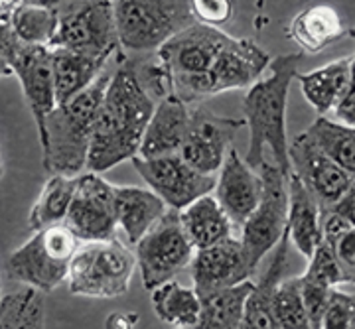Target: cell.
Instances as JSON below:
<instances>
[{
    "label": "cell",
    "instance_id": "obj_11",
    "mask_svg": "<svg viewBox=\"0 0 355 329\" xmlns=\"http://www.w3.org/2000/svg\"><path fill=\"white\" fill-rule=\"evenodd\" d=\"M259 174L265 181V193L239 237L253 272L265 254L279 247L288 227V177L270 162H265Z\"/></svg>",
    "mask_w": 355,
    "mask_h": 329
},
{
    "label": "cell",
    "instance_id": "obj_29",
    "mask_svg": "<svg viewBox=\"0 0 355 329\" xmlns=\"http://www.w3.org/2000/svg\"><path fill=\"white\" fill-rule=\"evenodd\" d=\"M153 308L158 319L172 329H196L202 317L200 294L174 280L153 292Z\"/></svg>",
    "mask_w": 355,
    "mask_h": 329
},
{
    "label": "cell",
    "instance_id": "obj_42",
    "mask_svg": "<svg viewBox=\"0 0 355 329\" xmlns=\"http://www.w3.org/2000/svg\"><path fill=\"white\" fill-rule=\"evenodd\" d=\"M139 323V316L128 312V314H121V312H113L111 316L107 317L105 328L107 329H135V326Z\"/></svg>",
    "mask_w": 355,
    "mask_h": 329
},
{
    "label": "cell",
    "instance_id": "obj_34",
    "mask_svg": "<svg viewBox=\"0 0 355 329\" xmlns=\"http://www.w3.org/2000/svg\"><path fill=\"white\" fill-rule=\"evenodd\" d=\"M302 278L316 282V284H324L328 288H336L342 282L338 258H336V253L328 242L322 241L318 244L312 258L308 260V268L302 274Z\"/></svg>",
    "mask_w": 355,
    "mask_h": 329
},
{
    "label": "cell",
    "instance_id": "obj_12",
    "mask_svg": "<svg viewBox=\"0 0 355 329\" xmlns=\"http://www.w3.org/2000/svg\"><path fill=\"white\" fill-rule=\"evenodd\" d=\"M65 225L83 242L116 239V186L95 172L77 176L76 197Z\"/></svg>",
    "mask_w": 355,
    "mask_h": 329
},
{
    "label": "cell",
    "instance_id": "obj_13",
    "mask_svg": "<svg viewBox=\"0 0 355 329\" xmlns=\"http://www.w3.org/2000/svg\"><path fill=\"white\" fill-rule=\"evenodd\" d=\"M140 177L148 184V188L162 197L170 209H186L200 197L209 195L217 188L216 176H205L193 170L180 154L162 156V158H132L130 160Z\"/></svg>",
    "mask_w": 355,
    "mask_h": 329
},
{
    "label": "cell",
    "instance_id": "obj_3",
    "mask_svg": "<svg viewBox=\"0 0 355 329\" xmlns=\"http://www.w3.org/2000/svg\"><path fill=\"white\" fill-rule=\"evenodd\" d=\"M116 65L119 53L116 64L107 65V69L91 87L71 101L58 105L55 111L48 116L40 144L44 152V168L51 176L77 177L81 176L79 172L87 168L99 109Z\"/></svg>",
    "mask_w": 355,
    "mask_h": 329
},
{
    "label": "cell",
    "instance_id": "obj_2",
    "mask_svg": "<svg viewBox=\"0 0 355 329\" xmlns=\"http://www.w3.org/2000/svg\"><path fill=\"white\" fill-rule=\"evenodd\" d=\"M302 53H286L270 62V75L257 81L243 99L245 121L249 125L251 142L247 164L261 172L265 166V146L275 156V166L284 177L292 176L288 139H286V105L292 81L298 77Z\"/></svg>",
    "mask_w": 355,
    "mask_h": 329
},
{
    "label": "cell",
    "instance_id": "obj_14",
    "mask_svg": "<svg viewBox=\"0 0 355 329\" xmlns=\"http://www.w3.org/2000/svg\"><path fill=\"white\" fill-rule=\"evenodd\" d=\"M243 125H247L245 118H227L198 107L196 111H191L180 156L193 170L205 176H214L217 170L223 168L229 150L233 148L231 142Z\"/></svg>",
    "mask_w": 355,
    "mask_h": 329
},
{
    "label": "cell",
    "instance_id": "obj_17",
    "mask_svg": "<svg viewBox=\"0 0 355 329\" xmlns=\"http://www.w3.org/2000/svg\"><path fill=\"white\" fill-rule=\"evenodd\" d=\"M216 190L217 202L227 213L231 223L243 229L263 199L265 181L263 176L247 164V160L241 158L235 148H231L223 168L219 170Z\"/></svg>",
    "mask_w": 355,
    "mask_h": 329
},
{
    "label": "cell",
    "instance_id": "obj_30",
    "mask_svg": "<svg viewBox=\"0 0 355 329\" xmlns=\"http://www.w3.org/2000/svg\"><path fill=\"white\" fill-rule=\"evenodd\" d=\"M76 191L77 177L51 176L42 188L38 199L30 211L28 229L36 233L42 229L64 225L69 215Z\"/></svg>",
    "mask_w": 355,
    "mask_h": 329
},
{
    "label": "cell",
    "instance_id": "obj_41",
    "mask_svg": "<svg viewBox=\"0 0 355 329\" xmlns=\"http://www.w3.org/2000/svg\"><path fill=\"white\" fill-rule=\"evenodd\" d=\"M331 211L340 213L347 223H352L355 227V179L352 181L349 190L343 193L342 199L331 207Z\"/></svg>",
    "mask_w": 355,
    "mask_h": 329
},
{
    "label": "cell",
    "instance_id": "obj_20",
    "mask_svg": "<svg viewBox=\"0 0 355 329\" xmlns=\"http://www.w3.org/2000/svg\"><path fill=\"white\" fill-rule=\"evenodd\" d=\"M190 116L191 111H188V105L180 101L174 95L156 103V111L142 139L140 158L153 160V158L174 156L182 152Z\"/></svg>",
    "mask_w": 355,
    "mask_h": 329
},
{
    "label": "cell",
    "instance_id": "obj_31",
    "mask_svg": "<svg viewBox=\"0 0 355 329\" xmlns=\"http://www.w3.org/2000/svg\"><path fill=\"white\" fill-rule=\"evenodd\" d=\"M44 292L18 286L2 294L0 329H44Z\"/></svg>",
    "mask_w": 355,
    "mask_h": 329
},
{
    "label": "cell",
    "instance_id": "obj_28",
    "mask_svg": "<svg viewBox=\"0 0 355 329\" xmlns=\"http://www.w3.org/2000/svg\"><path fill=\"white\" fill-rule=\"evenodd\" d=\"M253 280L239 286L200 294L202 317L196 329H243L247 302L254 290Z\"/></svg>",
    "mask_w": 355,
    "mask_h": 329
},
{
    "label": "cell",
    "instance_id": "obj_23",
    "mask_svg": "<svg viewBox=\"0 0 355 329\" xmlns=\"http://www.w3.org/2000/svg\"><path fill=\"white\" fill-rule=\"evenodd\" d=\"M288 235L298 253L308 260L322 242V207L302 181L288 177Z\"/></svg>",
    "mask_w": 355,
    "mask_h": 329
},
{
    "label": "cell",
    "instance_id": "obj_33",
    "mask_svg": "<svg viewBox=\"0 0 355 329\" xmlns=\"http://www.w3.org/2000/svg\"><path fill=\"white\" fill-rule=\"evenodd\" d=\"M272 312L282 329H312L302 302V282L300 276L280 280L272 290Z\"/></svg>",
    "mask_w": 355,
    "mask_h": 329
},
{
    "label": "cell",
    "instance_id": "obj_24",
    "mask_svg": "<svg viewBox=\"0 0 355 329\" xmlns=\"http://www.w3.org/2000/svg\"><path fill=\"white\" fill-rule=\"evenodd\" d=\"M306 101L320 116L334 113L352 89V55L322 65L314 71L298 73Z\"/></svg>",
    "mask_w": 355,
    "mask_h": 329
},
{
    "label": "cell",
    "instance_id": "obj_39",
    "mask_svg": "<svg viewBox=\"0 0 355 329\" xmlns=\"http://www.w3.org/2000/svg\"><path fill=\"white\" fill-rule=\"evenodd\" d=\"M354 227L352 223H347L340 213L336 211H322V241H326L331 249L338 244V241L342 239L343 235Z\"/></svg>",
    "mask_w": 355,
    "mask_h": 329
},
{
    "label": "cell",
    "instance_id": "obj_1",
    "mask_svg": "<svg viewBox=\"0 0 355 329\" xmlns=\"http://www.w3.org/2000/svg\"><path fill=\"white\" fill-rule=\"evenodd\" d=\"M156 105L142 89L125 53L119 51V65L105 93L93 132L89 172H107L140 154L146 127Z\"/></svg>",
    "mask_w": 355,
    "mask_h": 329
},
{
    "label": "cell",
    "instance_id": "obj_10",
    "mask_svg": "<svg viewBox=\"0 0 355 329\" xmlns=\"http://www.w3.org/2000/svg\"><path fill=\"white\" fill-rule=\"evenodd\" d=\"M196 247L191 244L178 209H168L142 241L137 244V263L146 290L154 292L174 280L193 260Z\"/></svg>",
    "mask_w": 355,
    "mask_h": 329
},
{
    "label": "cell",
    "instance_id": "obj_27",
    "mask_svg": "<svg viewBox=\"0 0 355 329\" xmlns=\"http://www.w3.org/2000/svg\"><path fill=\"white\" fill-rule=\"evenodd\" d=\"M180 217H182V225L186 229V235L190 237L196 251L209 249L217 242L233 237L235 225L231 223V219L223 211L219 202L211 195L200 197L198 202L182 209Z\"/></svg>",
    "mask_w": 355,
    "mask_h": 329
},
{
    "label": "cell",
    "instance_id": "obj_36",
    "mask_svg": "<svg viewBox=\"0 0 355 329\" xmlns=\"http://www.w3.org/2000/svg\"><path fill=\"white\" fill-rule=\"evenodd\" d=\"M322 329H355V294L334 288Z\"/></svg>",
    "mask_w": 355,
    "mask_h": 329
},
{
    "label": "cell",
    "instance_id": "obj_6",
    "mask_svg": "<svg viewBox=\"0 0 355 329\" xmlns=\"http://www.w3.org/2000/svg\"><path fill=\"white\" fill-rule=\"evenodd\" d=\"M114 22L123 51L156 53L198 20L188 0H116Z\"/></svg>",
    "mask_w": 355,
    "mask_h": 329
},
{
    "label": "cell",
    "instance_id": "obj_18",
    "mask_svg": "<svg viewBox=\"0 0 355 329\" xmlns=\"http://www.w3.org/2000/svg\"><path fill=\"white\" fill-rule=\"evenodd\" d=\"M0 24L8 26L20 42L51 48L60 32L58 0H22L0 4Z\"/></svg>",
    "mask_w": 355,
    "mask_h": 329
},
{
    "label": "cell",
    "instance_id": "obj_19",
    "mask_svg": "<svg viewBox=\"0 0 355 329\" xmlns=\"http://www.w3.org/2000/svg\"><path fill=\"white\" fill-rule=\"evenodd\" d=\"M270 55L253 39L231 38L211 71L216 95L231 89H251L257 81H261V75L266 67H270Z\"/></svg>",
    "mask_w": 355,
    "mask_h": 329
},
{
    "label": "cell",
    "instance_id": "obj_7",
    "mask_svg": "<svg viewBox=\"0 0 355 329\" xmlns=\"http://www.w3.org/2000/svg\"><path fill=\"white\" fill-rule=\"evenodd\" d=\"M137 268V254L127 244L113 239L85 242L79 247L69 270V292L83 298L113 300L130 290V280Z\"/></svg>",
    "mask_w": 355,
    "mask_h": 329
},
{
    "label": "cell",
    "instance_id": "obj_9",
    "mask_svg": "<svg viewBox=\"0 0 355 329\" xmlns=\"http://www.w3.org/2000/svg\"><path fill=\"white\" fill-rule=\"evenodd\" d=\"M60 32L51 48L79 51L91 57L111 60L121 50L113 2L60 0Z\"/></svg>",
    "mask_w": 355,
    "mask_h": 329
},
{
    "label": "cell",
    "instance_id": "obj_35",
    "mask_svg": "<svg viewBox=\"0 0 355 329\" xmlns=\"http://www.w3.org/2000/svg\"><path fill=\"white\" fill-rule=\"evenodd\" d=\"M300 282H302V302H304L310 326H312V329H322L334 288H328L324 284H316V282L304 280L302 276H300Z\"/></svg>",
    "mask_w": 355,
    "mask_h": 329
},
{
    "label": "cell",
    "instance_id": "obj_43",
    "mask_svg": "<svg viewBox=\"0 0 355 329\" xmlns=\"http://www.w3.org/2000/svg\"><path fill=\"white\" fill-rule=\"evenodd\" d=\"M352 36H354V38H355V32H354V34H352ZM352 89H354V91H355V53H354V55H352Z\"/></svg>",
    "mask_w": 355,
    "mask_h": 329
},
{
    "label": "cell",
    "instance_id": "obj_26",
    "mask_svg": "<svg viewBox=\"0 0 355 329\" xmlns=\"http://www.w3.org/2000/svg\"><path fill=\"white\" fill-rule=\"evenodd\" d=\"M288 253H291V235L288 229L284 233V237L280 239L279 247L275 251V256L270 260V266L265 272V276L261 282L254 286L253 294L247 302V310H245V321H243V329H282L275 317L272 312V290L277 288L284 272H286V265H288Z\"/></svg>",
    "mask_w": 355,
    "mask_h": 329
},
{
    "label": "cell",
    "instance_id": "obj_15",
    "mask_svg": "<svg viewBox=\"0 0 355 329\" xmlns=\"http://www.w3.org/2000/svg\"><path fill=\"white\" fill-rule=\"evenodd\" d=\"M292 174L314 195L322 211L331 209L349 190L352 177L318 146L314 139L302 132L288 146Z\"/></svg>",
    "mask_w": 355,
    "mask_h": 329
},
{
    "label": "cell",
    "instance_id": "obj_21",
    "mask_svg": "<svg viewBox=\"0 0 355 329\" xmlns=\"http://www.w3.org/2000/svg\"><path fill=\"white\" fill-rule=\"evenodd\" d=\"M342 14L330 4H312L296 14L288 26V38L306 53H320L338 39L352 36Z\"/></svg>",
    "mask_w": 355,
    "mask_h": 329
},
{
    "label": "cell",
    "instance_id": "obj_8",
    "mask_svg": "<svg viewBox=\"0 0 355 329\" xmlns=\"http://www.w3.org/2000/svg\"><path fill=\"white\" fill-rule=\"evenodd\" d=\"M0 55L2 75H14L20 81L26 103L36 121L38 136L42 139L46 121L58 107L51 50L24 44L14 36L8 26L0 24Z\"/></svg>",
    "mask_w": 355,
    "mask_h": 329
},
{
    "label": "cell",
    "instance_id": "obj_32",
    "mask_svg": "<svg viewBox=\"0 0 355 329\" xmlns=\"http://www.w3.org/2000/svg\"><path fill=\"white\" fill-rule=\"evenodd\" d=\"M306 132L347 176L355 179V128L334 123L328 116H318Z\"/></svg>",
    "mask_w": 355,
    "mask_h": 329
},
{
    "label": "cell",
    "instance_id": "obj_16",
    "mask_svg": "<svg viewBox=\"0 0 355 329\" xmlns=\"http://www.w3.org/2000/svg\"><path fill=\"white\" fill-rule=\"evenodd\" d=\"M190 272L198 294L239 286L253 276L241 239L237 237L217 242L209 249L196 251Z\"/></svg>",
    "mask_w": 355,
    "mask_h": 329
},
{
    "label": "cell",
    "instance_id": "obj_25",
    "mask_svg": "<svg viewBox=\"0 0 355 329\" xmlns=\"http://www.w3.org/2000/svg\"><path fill=\"white\" fill-rule=\"evenodd\" d=\"M58 105L71 101L89 89L107 69L111 60H99L65 48H50Z\"/></svg>",
    "mask_w": 355,
    "mask_h": 329
},
{
    "label": "cell",
    "instance_id": "obj_5",
    "mask_svg": "<svg viewBox=\"0 0 355 329\" xmlns=\"http://www.w3.org/2000/svg\"><path fill=\"white\" fill-rule=\"evenodd\" d=\"M79 239L67 225L36 231L28 241L8 254L4 278L36 290L53 292L69 280Z\"/></svg>",
    "mask_w": 355,
    "mask_h": 329
},
{
    "label": "cell",
    "instance_id": "obj_37",
    "mask_svg": "<svg viewBox=\"0 0 355 329\" xmlns=\"http://www.w3.org/2000/svg\"><path fill=\"white\" fill-rule=\"evenodd\" d=\"M191 10L200 24L217 28V26L231 20L233 2H229V0H191Z\"/></svg>",
    "mask_w": 355,
    "mask_h": 329
},
{
    "label": "cell",
    "instance_id": "obj_4",
    "mask_svg": "<svg viewBox=\"0 0 355 329\" xmlns=\"http://www.w3.org/2000/svg\"><path fill=\"white\" fill-rule=\"evenodd\" d=\"M229 42L221 30L196 22L156 51L172 79V95L186 105L214 97L211 71Z\"/></svg>",
    "mask_w": 355,
    "mask_h": 329
},
{
    "label": "cell",
    "instance_id": "obj_22",
    "mask_svg": "<svg viewBox=\"0 0 355 329\" xmlns=\"http://www.w3.org/2000/svg\"><path fill=\"white\" fill-rule=\"evenodd\" d=\"M168 205L153 190L135 186H116V219L130 244H139L142 237L168 213Z\"/></svg>",
    "mask_w": 355,
    "mask_h": 329
},
{
    "label": "cell",
    "instance_id": "obj_38",
    "mask_svg": "<svg viewBox=\"0 0 355 329\" xmlns=\"http://www.w3.org/2000/svg\"><path fill=\"white\" fill-rule=\"evenodd\" d=\"M334 253L340 265L342 282L355 284V227L349 229L338 241V244L334 247Z\"/></svg>",
    "mask_w": 355,
    "mask_h": 329
},
{
    "label": "cell",
    "instance_id": "obj_40",
    "mask_svg": "<svg viewBox=\"0 0 355 329\" xmlns=\"http://www.w3.org/2000/svg\"><path fill=\"white\" fill-rule=\"evenodd\" d=\"M336 118L340 121V125L355 128V91L349 89V93L343 97V101L338 105V109L334 111Z\"/></svg>",
    "mask_w": 355,
    "mask_h": 329
}]
</instances>
